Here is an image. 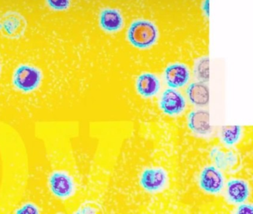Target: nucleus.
Segmentation results:
<instances>
[{
	"label": "nucleus",
	"mask_w": 253,
	"mask_h": 214,
	"mask_svg": "<svg viewBox=\"0 0 253 214\" xmlns=\"http://www.w3.org/2000/svg\"><path fill=\"white\" fill-rule=\"evenodd\" d=\"M158 27L149 19H139L133 21L127 31V39L130 44L139 49H148L158 41Z\"/></svg>",
	"instance_id": "nucleus-1"
},
{
	"label": "nucleus",
	"mask_w": 253,
	"mask_h": 214,
	"mask_svg": "<svg viewBox=\"0 0 253 214\" xmlns=\"http://www.w3.org/2000/svg\"><path fill=\"white\" fill-rule=\"evenodd\" d=\"M41 70L30 65H20L13 75V84L25 93L33 92L38 89L42 81Z\"/></svg>",
	"instance_id": "nucleus-2"
},
{
	"label": "nucleus",
	"mask_w": 253,
	"mask_h": 214,
	"mask_svg": "<svg viewBox=\"0 0 253 214\" xmlns=\"http://www.w3.org/2000/svg\"><path fill=\"white\" fill-rule=\"evenodd\" d=\"M27 28V21L18 12L8 11L0 19V31L8 39H20Z\"/></svg>",
	"instance_id": "nucleus-3"
},
{
	"label": "nucleus",
	"mask_w": 253,
	"mask_h": 214,
	"mask_svg": "<svg viewBox=\"0 0 253 214\" xmlns=\"http://www.w3.org/2000/svg\"><path fill=\"white\" fill-rule=\"evenodd\" d=\"M48 185L51 193L60 199H69L75 192L73 178L64 171L53 172L48 178Z\"/></svg>",
	"instance_id": "nucleus-4"
},
{
	"label": "nucleus",
	"mask_w": 253,
	"mask_h": 214,
	"mask_svg": "<svg viewBox=\"0 0 253 214\" xmlns=\"http://www.w3.org/2000/svg\"><path fill=\"white\" fill-rule=\"evenodd\" d=\"M224 185V177L221 171L214 166H207L202 169L199 176V186L204 192L217 194Z\"/></svg>",
	"instance_id": "nucleus-5"
},
{
	"label": "nucleus",
	"mask_w": 253,
	"mask_h": 214,
	"mask_svg": "<svg viewBox=\"0 0 253 214\" xmlns=\"http://www.w3.org/2000/svg\"><path fill=\"white\" fill-rule=\"evenodd\" d=\"M167 181V172L161 167L147 168L143 171L140 178V185L149 193L161 191L165 188Z\"/></svg>",
	"instance_id": "nucleus-6"
},
{
	"label": "nucleus",
	"mask_w": 253,
	"mask_h": 214,
	"mask_svg": "<svg viewBox=\"0 0 253 214\" xmlns=\"http://www.w3.org/2000/svg\"><path fill=\"white\" fill-rule=\"evenodd\" d=\"M186 102L184 96L176 89H166L160 99V107L165 114L170 116L178 115L184 111Z\"/></svg>",
	"instance_id": "nucleus-7"
},
{
	"label": "nucleus",
	"mask_w": 253,
	"mask_h": 214,
	"mask_svg": "<svg viewBox=\"0 0 253 214\" xmlns=\"http://www.w3.org/2000/svg\"><path fill=\"white\" fill-rule=\"evenodd\" d=\"M164 76L167 86L171 89H179L189 83L190 71L185 64L174 62L165 68Z\"/></svg>",
	"instance_id": "nucleus-8"
},
{
	"label": "nucleus",
	"mask_w": 253,
	"mask_h": 214,
	"mask_svg": "<svg viewBox=\"0 0 253 214\" xmlns=\"http://www.w3.org/2000/svg\"><path fill=\"white\" fill-rule=\"evenodd\" d=\"M187 124L189 129L196 135H208L211 131L210 111L202 108L191 111L188 115Z\"/></svg>",
	"instance_id": "nucleus-9"
},
{
	"label": "nucleus",
	"mask_w": 253,
	"mask_h": 214,
	"mask_svg": "<svg viewBox=\"0 0 253 214\" xmlns=\"http://www.w3.org/2000/svg\"><path fill=\"white\" fill-rule=\"evenodd\" d=\"M100 28L107 33H117L124 26V18L121 10L117 8L103 9L99 16Z\"/></svg>",
	"instance_id": "nucleus-10"
},
{
	"label": "nucleus",
	"mask_w": 253,
	"mask_h": 214,
	"mask_svg": "<svg viewBox=\"0 0 253 214\" xmlns=\"http://www.w3.org/2000/svg\"><path fill=\"white\" fill-rule=\"evenodd\" d=\"M250 193V186L244 179L232 178L226 184V199L234 205L244 203L248 199Z\"/></svg>",
	"instance_id": "nucleus-11"
},
{
	"label": "nucleus",
	"mask_w": 253,
	"mask_h": 214,
	"mask_svg": "<svg viewBox=\"0 0 253 214\" xmlns=\"http://www.w3.org/2000/svg\"><path fill=\"white\" fill-rule=\"evenodd\" d=\"M136 89L143 98H152L159 92L161 81L158 76L153 73H142L136 80Z\"/></svg>",
	"instance_id": "nucleus-12"
},
{
	"label": "nucleus",
	"mask_w": 253,
	"mask_h": 214,
	"mask_svg": "<svg viewBox=\"0 0 253 214\" xmlns=\"http://www.w3.org/2000/svg\"><path fill=\"white\" fill-rule=\"evenodd\" d=\"M186 92L191 104L196 107H206L210 103V88L207 83L197 81L190 83Z\"/></svg>",
	"instance_id": "nucleus-13"
},
{
	"label": "nucleus",
	"mask_w": 253,
	"mask_h": 214,
	"mask_svg": "<svg viewBox=\"0 0 253 214\" xmlns=\"http://www.w3.org/2000/svg\"><path fill=\"white\" fill-rule=\"evenodd\" d=\"M210 158L214 161L216 167L220 170H226L227 168L235 166L237 163V156L234 152L224 153L217 147H214L211 150Z\"/></svg>",
	"instance_id": "nucleus-14"
},
{
	"label": "nucleus",
	"mask_w": 253,
	"mask_h": 214,
	"mask_svg": "<svg viewBox=\"0 0 253 214\" xmlns=\"http://www.w3.org/2000/svg\"><path fill=\"white\" fill-rule=\"evenodd\" d=\"M193 71L198 81L208 83L210 81V57L204 56L197 59Z\"/></svg>",
	"instance_id": "nucleus-15"
},
{
	"label": "nucleus",
	"mask_w": 253,
	"mask_h": 214,
	"mask_svg": "<svg viewBox=\"0 0 253 214\" xmlns=\"http://www.w3.org/2000/svg\"><path fill=\"white\" fill-rule=\"evenodd\" d=\"M242 134V127L240 126H222L220 130V138L225 145L228 147L235 145Z\"/></svg>",
	"instance_id": "nucleus-16"
},
{
	"label": "nucleus",
	"mask_w": 253,
	"mask_h": 214,
	"mask_svg": "<svg viewBox=\"0 0 253 214\" xmlns=\"http://www.w3.org/2000/svg\"><path fill=\"white\" fill-rule=\"evenodd\" d=\"M103 213L100 204L94 201H87L84 202L75 213L76 214H96Z\"/></svg>",
	"instance_id": "nucleus-17"
},
{
	"label": "nucleus",
	"mask_w": 253,
	"mask_h": 214,
	"mask_svg": "<svg viewBox=\"0 0 253 214\" xmlns=\"http://www.w3.org/2000/svg\"><path fill=\"white\" fill-rule=\"evenodd\" d=\"M47 4L55 10H66L71 5V0H46Z\"/></svg>",
	"instance_id": "nucleus-18"
},
{
	"label": "nucleus",
	"mask_w": 253,
	"mask_h": 214,
	"mask_svg": "<svg viewBox=\"0 0 253 214\" xmlns=\"http://www.w3.org/2000/svg\"><path fill=\"white\" fill-rule=\"evenodd\" d=\"M15 214H39L40 210L37 205L35 204L29 203L24 204L23 206L20 207V208L15 211Z\"/></svg>",
	"instance_id": "nucleus-19"
},
{
	"label": "nucleus",
	"mask_w": 253,
	"mask_h": 214,
	"mask_svg": "<svg viewBox=\"0 0 253 214\" xmlns=\"http://www.w3.org/2000/svg\"><path fill=\"white\" fill-rule=\"evenodd\" d=\"M235 213L238 214H253V206L250 204H241Z\"/></svg>",
	"instance_id": "nucleus-20"
},
{
	"label": "nucleus",
	"mask_w": 253,
	"mask_h": 214,
	"mask_svg": "<svg viewBox=\"0 0 253 214\" xmlns=\"http://www.w3.org/2000/svg\"><path fill=\"white\" fill-rule=\"evenodd\" d=\"M210 0H203L201 3V10L203 14L207 19H209L210 16Z\"/></svg>",
	"instance_id": "nucleus-21"
},
{
	"label": "nucleus",
	"mask_w": 253,
	"mask_h": 214,
	"mask_svg": "<svg viewBox=\"0 0 253 214\" xmlns=\"http://www.w3.org/2000/svg\"><path fill=\"white\" fill-rule=\"evenodd\" d=\"M0 71H1V66H0Z\"/></svg>",
	"instance_id": "nucleus-22"
}]
</instances>
